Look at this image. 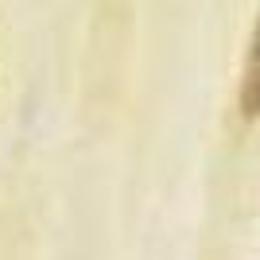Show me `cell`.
<instances>
[{
	"mask_svg": "<svg viewBox=\"0 0 260 260\" xmlns=\"http://www.w3.org/2000/svg\"><path fill=\"white\" fill-rule=\"evenodd\" d=\"M237 109L245 120L260 117V16L249 39V54H245V70H241V89H237Z\"/></svg>",
	"mask_w": 260,
	"mask_h": 260,
	"instance_id": "cell-1",
	"label": "cell"
}]
</instances>
